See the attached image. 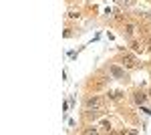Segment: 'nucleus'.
<instances>
[{
    "label": "nucleus",
    "mask_w": 151,
    "mask_h": 135,
    "mask_svg": "<svg viewBox=\"0 0 151 135\" xmlns=\"http://www.w3.org/2000/svg\"><path fill=\"white\" fill-rule=\"evenodd\" d=\"M85 107H87V109H97V111H103V101H101V97L93 95V97H89V99L85 101Z\"/></svg>",
    "instance_id": "nucleus-1"
},
{
    "label": "nucleus",
    "mask_w": 151,
    "mask_h": 135,
    "mask_svg": "<svg viewBox=\"0 0 151 135\" xmlns=\"http://www.w3.org/2000/svg\"><path fill=\"white\" fill-rule=\"evenodd\" d=\"M109 73H111V75H113L115 79H121V81H125V79H127L125 71H121V69L117 67V65H111V67H109Z\"/></svg>",
    "instance_id": "nucleus-2"
},
{
    "label": "nucleus",
    "mask_w": 151,
    "mask_h": 135,
    "mask_svg": "<svg viewBox=\"0 0 151 135\" xmlns=\"http://www.w3.org/2000/svg\"><path fill=\"white\" fill-rule=\"evenodd\" d=\"M133 99H135V103H137V105H143V103H145V99H147V95H145V93H141V91H137V93L133 95Z\"/></svg>",
    "instance_id": "nucleus-3"
},
{
    "label": "nucleus",
    "mask_w": 151,
    "mask_h": 135,
    "mask_svg": "<svg viewBox=\"0 0 151 135\" xmlns=\"http://www.w3.org/2000/svg\"><path fill=\"white\" fill-rule=\"evenodd\" d=\"M123 65L129 67V69H133L135 67V58H133V56H123Z\"/></svg>",
    "instance_id": "nucleus-4"
},
{
    "label": "nucleus",
    "mask_w": 151,
    "mask_h": 135,
    "mask_svg": "<svg viewBox=\"0 0 151 135\" xmlns=\"http://www.w3.org/2000/svg\"><path fill=\"white\" fill-rule=\"evenodd\" d=\"M121 97H123V93H121V91H111V93H109V99H113V101L121 99Z\"/></svg>",
    "instance_id": "nucleus-5"
},
{
    "label": "nucleus",
    "mask_w": 151,
    "mask_h": 135,
    "mask_svg": "<svg viewBox=\"0 0 151 135\" xmlns=\"http://www.w3.org/2000/svg\"><path fill=\"white\" fill-rule=\"evenodd\" d=\"M133 30H135V28H133V24H127V30H125V32H127V34H131Z\"/></svg>",
    "instance_id": "nucleus-6"
}]
</instances>
